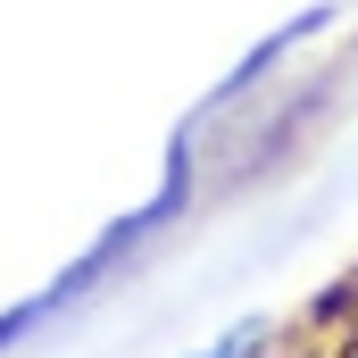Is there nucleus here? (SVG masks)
I'll return each mask as SVG.
<instances>
[{
  "instance_id": "nucleus-1",
  "label": "nucleus",
  "mask_w": 358,
  "mask_h": 358,
  "mask_svg": "<svg viewBox=\"0 0 358 358\" xmlns=\"http://www.w3.org/2000/svg\"><path fill=\"white\" fill-rule=\"evenodd\" d=\"M350 358H358V350H350Z\"/></svg>"
}]
</instances>
